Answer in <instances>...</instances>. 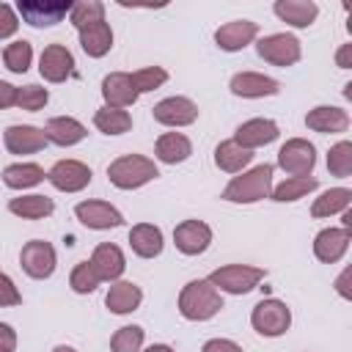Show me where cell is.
<instances>
[{"instance_id":"ba28073f","label":"cell","mask_w":352,"mask_h":352,"mask_svg":"<svg viewBox=\"0 0 352 352\" xmlns=\"http://www.w3.org/2000/svg\"><path fill=\"white\" fill-rule=\"evenodd\" d=\"M72 11L69 0H19L16 3V16L28 22L30 28H52L63 22Z\"/></svg>"},{"instance_id":"8fae6325","label":"cell","mask_w":352,"mask_h":352,"mask_svg":"<svg viewBox=\"0 0 352 352\" xmlns=\"http://www.w3.org/2000/svg\"><path fill=\"white\" fill-rule=\"evenodd\" d=\"M151 116L162 126H190L198 121V104L190 96H165L151 107Z\"/></svg>"},{"instance_id":"603a6c76","label":"cell","mask_w":352,"mask_h":352,"mask_svg":"<svg viewBox=\"0 0 352 352\" xmlns=\"http://www.w3.org/2000/svg\"><path fill=\"white\" fill-rule=\"evenodd\" d=\"M88 135L85 124L77 121L74 116H55L44 124V138L47 143H55L60 148H69V146H77L82 138Z\"/></svg>"},{"instance_id":"60d3db41","label":"cell","mask_w":352,"mask_h":352,"mask_svg":"<svg viewBox=\"0 0 352 352\" xmlns=\"http://www.w3.org/2000/svg\"><path fill=\"white\" fill-rule=\"evenodd\" d=\"M50 102V91L41 85H22L16 88V107L28 113H38Z\"/></svg>"},{"instance_id":"5bb4252c","label":"cell","mask_w":352,"mask_h":352,"mask_svg":"<svg viewBox=\"0 0 352 352\" xmlns=\"http://www.w3.org/2000/svg\"><path fill=\"white\" fill-rule=\"evenodd\" d=\"M173 245L184 256H201L212 245V228L204 220H182L173 228Z\"/></svg>"},{"instance_id":"e575fe53","label":"cell","mask_w":352,"mask_h":352,"mask_svg":"<svg viewBox=\"0 0 352 352\" xmlns=\"http://www.w3.org/2000/svg\"><path fill=\"white\" fill-rule=\"evenodd\" d=\"M3 63H6L8 72L25 74V72L30 69V63H33V44L25 41V38L6 44V50H3Z\"/></svg>"},{"instance_id":"ffe728a7","label":"cell","mask_w":352,"mask_h":352,"mask_svg":"<svg viewBox=\"0 0 352 352\" xmlns=\"http://www.w3.org/2000/svg\"><path fill=\"white\" fill-rule=\"evenodd\" d=\"M305 126L319 135H338L349 129V113L336 104H316L305 116Z\"/></svg>"},{"instance_id":"b9f144b4","label":"cell","mask_w":352,"mask_h":352,"mask_svg":"<svg viewBox=\"0 0 352 352\" xmlns=\"http://www.w3.org/2000/svg\"><path fill=\"white\" fill-rule=\"evenodd\" d=\"M22 302V294L16 289V283L0 270V308H11V305H19Z\"/></svg>"},{"instance_id":"ee69618b","label":"cell","mask_w":352,"mask_h":352,"mask_svg":"<svg viewBox=\"0 0 352 352\" xmlns=\"http://www.w3.org/2000/svg\"><path fill=\"white\" fill-rule=\"evenodd\" d=\"M201 352H245V349L236 341H231V338H209L201 346Z\"/></svg>"},{"instance_id":"ab89813d","label":"cell","mask_w":352,"mask_h":352,"mask_svg":"<svg viewBox=\"0 0 352 352\" xmlns=\"http://www.w3.org/2000/svg\"><path fill=\"white\" fill-rule=\"evenodd\" d=\"M132 77V85L138 94H148V91H157L160 85L168 82V72L162 66H146V69H138L129 74Z\"/></svg>"},{"instance_id":"c3c4849f","label":"cell","mask_w":352,"mask_h":352,"mask_svg":"<svg viewBox=\"0 0 352 352\" xmlns=\"http://www.w3.org/2000/svg\"><path fill=\"white\" fill-rule=\"evenodd\" d=\"M346 280H349V267L338 275V280H336V289H338V294L344 297V300H349L352 297V292H349V286H346Z\"/></svg>"},{"instance_id":"d6a6232c","label":"cell","mask_w":352,"mask_h":352,"mask_svg":"<svg viewBox=\"0 0 352 352\" xmlns=\"http://www.w3.org/2000/svg\"><path fill=\"white\" fill-rule=\"evenodd\" d=\"M319 187V182L314 176H289L286 182L280 184H272V192L270 198L278 201V204H292V201H300L305 198L308 192H314Z\"/></svg>"},{"instance_id":"52a82bcc","label":"cell","mask_w":352,"mask_h":352,"mask_svg":"<svg viewBox=\"0 0 352 352\" xmlns=\"http://www.w3.org/2000/svg\"><path fill=\"white\" fill-rule=\"evenodd\" d=\"M278 168L289 176H311L316 168V148L305 138H289L278 148Z\"/></svg>"},{"instance_id":"4fadbf2b","label":"cell","mask_w":352,"mask_h":352,"mask_svg":"<svg viewBox=\"0 0 352 352\" xmlns=\"http://www.w3.org/2000/svg\"><path fill=\"white\" fill-rule=\"evenodd\" d=\"M38 74L47 82H66L74 74V55L66 44H47L38 55Z\"/></svg>"},{"instance_id":"4316f807","label":"cell","mask_w":352,"mask_h":352,"mask_svg":"<svg viewBox=\"0 0 352 352\" xmlns=\"http://www.w3.org/2000/svg\"><path fill=\"white\" fill-rule=\"evenodd\" d=\"M190 154H192V143L182 132H162L154 143V157L165 165H179L190 160Z\"/></svg>"},{"instance_id":"74e56055","label":"cell","mask_w":352,"mask_h":352,"mask_svg":"<svg viewBox=\"0 0 352 352\" xmlns=\"http://www.w3.org/2000/svg\"><path fill=\"white\" fill-rule=\"evenodd\" d=\"M143 338H146V330L140 324H124V327H118L113 333L110 349L113 352H140Z\"/></svg>"},{"instance_id":"816d5d0a","label":"cell","mask_w":352,"mask_h":352,"mask_svg":"<svg viewBox=\"0 0 352 352\" xmlns=\"http://www.w3.org/2000/svg\"><path fill=\"white\" fill-rule=\"evenodd\" d=\"M0 352H8V349H0Z\"/></svg>"},{"instance_id":"ac0fdd59","label":"cell","mask_w":352,"mask_h":352,"mask_svg":"<svg viewBox=\"0 0 352 352\" xmlns=\"http://www.w3.org/2000/svg\"><path fill=\"white\" fill-rule=\"evenodd\" d=\"M278 135H280V126H278L272 118H248V121H242V124L236 126L234 140H236L242 148L253 151V148H261V146L278 140Z\"/></svg>"},{"instance_id":"cb8c5ba5","label":"cell","mask_w":352,"mask_h":352,"mask_svg":"<svg viewBox=\"0 0 352 352\" xmlns=\"http://www.w3.org/2000/svg\"><path fill=\"white\" fill-rule=\"evenodd\" d=\"M140 302H143V292H140V286L132 283V280H113L110 289H107V294H104L107 311H110V314H118V316L138 311Z\"/></svg>"},{"instance_id":"1f68e13d","label":"cell","mask_w":352,"mask_h":352,"mask_svg":"<svg viewBox=\"0 0 352 352\" xmlns=\"http://www.w3.org/2000/svg\"><path fill=\"white\" fill-rule=\"evenodd\" d=\"M352 204V190L349 187H330L311 204V217H333L346 212Z\"/></svg>"},{"instance_id":"83f0119b","label":"cell","mask_w":352,"mask_h":352,"mask_svg":"<svg viewBox=\"0 0 352 352\" xmlns=\"http://www.w3.org/2000/svg\"><path fill=\"white\" fill-rule=\"evenodd\" d=\"M77 33H80V47L88 58H104L113 50V28L104 19L94 22V25H85Z\"/></svg>"},{"instance_id":"8d00e7d4","label":"cell","mask_w":352,"mask_h":352,"mask_svg":"<svg viewBox=\"0 0 352 352\" xmlns=\"http://www.w3.org/2000/svg\"><path fill=\"white\" fill-rule=\"evenodd\" d=\"M327 170L338 179L352 176V143L349 140H338L336 146H330L327 151Z\"/></svg>"},{"instance_id":"836d02e7","label":"cell","mask_w":352,"mask_h":352,"mask_svg":"<svg viewBox=\"0 0 352 352\" xmlns=\"http://www.w3.org/2000/svg\"><path fill=\"white\" fill-rule=\"evenodd\" d=\"M94 126L104 135H124L132 129V116L118 107H99L94 113Z\"/></svg>"},{"instance_id":"9a60e30c","label":"cell","mask_w":352,"mask_h":352,"mask_svg":"<svg viewBox=\"0 0 352 352\" xmlns=\"http://www.w3.org/2000/svg\"><path fill=\"white\" fill-rule=\"evenodd\" d=\"M228 88L234 96H242V99H264V96H275L280 91V82L258 72H236Z\"/></svg>"},{"instance_id":"6da1fadb","label":"cell","mask_w":352,"mask_h":352,"mask_svg":"<svg viewBox=\"0 0 352 352\" xmlns=\"http://www.w3.org/2000/svg\"><path fill=\"white\" fill-rule=\"evenodd\" d=\"M220 308H223V297L206 278L190 280L179 292V314L187 322H206V319L217 316Z\"/></svg>"},{"instance_id":"f1b7e54d","label":"cell","mask_w":352,"mask_h":352,"mask_svg":"<svg viewBox=\"0 0 352 352\" xmlns=\"http://www.w3.org/2000/svg\"><path fill=\"white\" fill-rule=\"evenodd\" d=\"M47 179L44 168L38 162H14V165H6L3 168V184L11 187V190H28V187H36Z\"/></svg>"},{"instance_id":"d4e9b609","label":"cell","mask_w":352,"mask_h":352,"mask_svg":"<svg viewBox=\"0 0 352 352\" xmlns=\"http://www.w3.org/2000/svg\"><path fill=\"white\" fill-rule=\"evenodd\" d=\"M129 248L135 256L140 258H157L165 248V239H162V231L160 226L154 223H138L129 228Z\"/></svg>"},{"instance_id":"f907efd6","label":"cell","mask_w":352,"mask_h":352,"mask_svg":"<svg viewBox=\"0 0 352 352\" xmlns=\"http://www.w3.org/2000/svg\"><path fill=\"white\" fill-rule=\"evenodd\" d=\"M52 352H77V349H74V346H66V344H58Z\"/></svg>"},{"instance_id":"44dd1931","label":"cell","mask_w":352,"mask_h":352,"mask_svg":"<svg viewBox=\"0 0 352 352\" xmlns=\"http://www.w3.org/2000/svg\"><path fill=\"white\" fill-rule=\"evenodd\" d=\"M3 143L11 154H36L47 146V138H44V129L33 126V124H11L6 132H3Z\"/></svg>"},{"instance_id":"8992f818","label":"cell","mask_w":352,"mask_h":352,"mask_svg":"<svg viewBox=\"0 0 352 352\" xmlns=\"http://www.w3.org/2000/svg\"><path fill=\"white\" fill-rule=\"evenodd\" d=\"M256 52L261 60L272 63V66H294L300 58H302V47H300V38L292 36V33H270V36H261L256 41Z\"/></svg>"},{"instance_id":"3957f363","label":"cell","mask_w":352,"mask_h":352,"mask_svg":"<svg viewBox=\"0 0 352 352\" xmlns=\"http://www.w3.org/2000/svg\"><path fill=\"white\" fill-rule=\"evenodd\" d=\"M160 176V168L154 160L143 154H121L107 165V179L118 190H138Z\"/></svg>"},{"instance_id":"bcb514c9","label":"cell","mask_w":352,"mask_h":352,"mask_svg":"<svg viewBox=\"0 0 352 352\" xmlns=\"http://www.w3.org/2000/svg\"><path fill=\"white\" fill-rule=\"evenodd\" d=\"M0 349H8V352L16 349V330L6 322H0Z\"/></svg>"},{"instance_id":"d6986e66","label":"cell","mask_w":352,"mask_h":352,"mask_svg":"<svg viewBox=\"0 0 352 352\" xmlns=\"http://www.w3.org/2000/svg\"><path fill=\"white\" fill-rule=\"evenodd\" d=\"M138 91L132 85V77L126 72H110L104 80H102V99H104V107H118V110H126L138 102Z\"/></svg>"},{"instance_id":"5b68a950","label":"cell","mask_w":352,"mask_h":352,"mask_svg":"<svg viewBox=\"0 0 352 352\" xmlns=\"http://www.w3.org/2000/svg\"><path fill=\"white\" fill-rule=\"evenodd\" d=\"M250 324H253V330H256L258 336H264V338H278V336H283V333L292 327V311H289V305H286L283 300L267 297V300H261V302L253 305V311H250Z\"/></svg>"},{"instance_id":"e0dca14e","label":"cell","mask_w":352,"mask_h":352,"mask_svg":"<svg viewBox=\"0 0 352 352\" xmlns=\"http://www.w3.org/2000/svg\"><path fill=\"white\" fill-rule=\"evenodd\" d=\"M256 36H258V25L253 19H234L214 30V44L223 52H239L248 44H253Z\"/></svg>"},{"instance_id":"4dcf8cb0","label":"cell","mask_w":352,"mask_h":352,"mask_svg":"<svg viewBox=\"0 0 352 352\" xmlns=\"http://www.w3.org/2000/svg\"><path fill=\"white\" fill-rule=\"evenodd\" d=\"M250 160H253V151L242 148L234 138L217 143V148H214V165L226 173H242V168H248Z\"/></svg>"},{"instance_id":"484cf974","label":"cell","mask_w":352,"mask_h":352,"mask_svg":"<svg viewBox=\"0 0 352 352\" xmlns=\"http://www.w3.org/2000/svg\"><path fill=\"white\" fill-rule=\"evenodd\" d=\"M275 16L292 28H311L319 16V6L314 0H278L272 6Z\"/></svg>"},{"instance_id":"30bf717a","label":"cell","mask_w":352,"mask_h":352,"mask_svg":"<svg viewBox=\"0 0 352 352\" xmlns=\"http://www.w3.org/2000/svg\"><path fill=\"white\" fill-rule=\"evenodd\" d=\"M94 170L80 160H58L47 170V182L60 192H80L91 184Z\"/></svg>"},{"instance_id":"7a4b0ae2","label":"cell","mask_w":352,"mask_h":352,"mask_svg":"<svg viewBox=\"0 0 352 352\" xmlns=\"http://www.w3.org/2000/svg\"><path fill=\"white\" fill-rule=\"evenodd\" d=\"M272 173L275 168L272 165H256L250 170H242V176H234L226 190H223V201L228 204H256V201H264L270 198L272 192Z\"/></svg>"},{"instance_id":"7dc6e473","label":"cell","mask_w":352,"mask_h":352,"mask_svg":"<svg viewBox=\"0 0 352 352\" xmlns=\"http://www.w3.org/2000/svg\"><path fill=\"white\" fill-rule=\"evenodd\" d=\"M336 66L338 69H349L352 66V44H341L336 52Z\"/></svg>"},{"instance_id":"7c38bea8","label":"cell","mask_w":352,"mask_h":352,"mask_svg":"<svg viewBox=\"0 0 352 352\" xmlns=\"http://www.w3.org/2000/svg\"><path fill=\"white\" fill-rule=\"evenodd\" d=\"M74 217H77L85 228H94V231H107V228L124 226V214H121L113 204L99 201V198L80 201V204L74 206Z\"/></svg>"},{"instance_id":"7402d4cb","label":"cell","mask_w":352,"mask_h":352,"mask_svg":"<svg viewBox=\"0 0 352 352\" xmlns=\"http://www.w3.org/2000/svg\"><path fill=\"white\" fill-rule=\"evenodd\" d=\"M88 261H91L94 272L99 275V280H110V283H113V280H121V275H124V270H126V258H124L121 248L113 245V242L96 245Z\"/></svg>"},{"instance_id":"9c48e42d","label":"cell","mask_w":352,"mask_h":352,"mask_svg":"<svg viewBox=\"0 0 352 352\" xmlns=\"http://www.w3.org/2000/svg\"><path fill=\"white\" fill-rule=\"evenodd\" d=\"M19 264L25 270V275H30L33 280H44V278H50L55 272L58 253L47 239H30L19 250Z\"/></svg>"},{"instance_id":"d590c367","label":"cell","mask_w":352,"mask_h":352,"mask_svg":"<svg viewBox=\"0 0 352 352\" xmlns=\"http://www.w3.org/2000/svg\"><path fill=\"white\" fill-rule=\"evenodd\" d=\"M104 19V3L99 0H80V3H72V11H69V22L82 30L85 25H94V22H102Z\"/></svg>"},{"instance_id":"277c9868","label":"cell","mask_w":352,"mask_h":352,"mask_svg":"<svg viewBox=\"0 0 352 352\" xmlns=\"http://www.w3.org/2000/svg\"><path fill=\"white\" fill-rule=\"evenodd\" d=\"M264 270L261 267H253V264H226V267H217L209 272V283L217 289V292H226V294H248L253 292L261 280H264Z\"/></svg>"},{"instance_id":"f546056e","label":"cell","mask_w":352,"mask_h":352,"mask_svg":"<svg viewBox=\"0 0 352 352\" xmlns=\"http://www.w3.org/2000/svg\"><path fill=\"white\" fill-rule=\"evenodd\" d=\"M8 212L22 217V220H44L55 212V201L47 198V195H19V198H11L8 201Z\"/></svg>"},{"instance_id":"2e32d148","label":"cell","mask_w":352,"mask_h":352,"mask_svg":"<svg viewBox=\"0 0 352 352\" xmlns=\"http://www.w3.org/2000/svg\"><path fill=\"white\" fill-rule=\"evenodd\" d=\"M349 239H352V231L349 228H322L316 236H314V256L322 261V264H336L344 258V253L349 250Z\"/></svg>"},{"instance_id":"f35d334b","label":"cell","mask_w":352,"mask_h":352,"mask_svg":"<svg viewBox=\"0 0 352 352\" xmlns=\"http://www.w3.org/2000/svg\"><path fill=\"white\" fill-rule=\"evenodd\" d=\"M99 283H102V280H99V275L94 272L91 261H77V264H74V270H72V275H69V286H72L74 294H91V292H96Z\"/></svg>"},{"instance_id":"7bdbcfd3","label":"cell","mask_w":352,"mask_h":352,"mask_svg":"<svg viewBox=\"0 0 352 352\" xmlns=\"http://www.w3.org/2000/svg\"><path fill=\"white\" fill-rule=\"evenodd\" d=\"M19 30V16L8 3H0V41L11 38Z\"/></svg>"},{"instance_id":"681fc988","label":"cell","mask_w":352,"mask_h":352,"mask_svg":"<svg viewBox=\"0 0 352 352\" xmlns=\"http://www.w3.org/2000/svg\"><path fill=\"white\" fill-rule=\"evenodd\" d=\"M143 352H176V349L168 346V344H151V346H146Z\"/></svg>"},{"instance_id":"f6af8a7d","label":"cell","mask_w":352,"mask_h":352,"mask_svg":"<svg viewBox=\"0 0 352 352\" xmlns=\"http://www.w3.org/2000/svg\"><path fill=\"white\" fill-rule=\"evenodd\" d=\"M6 107H16V85L0 80V110Z\"/></svg>"}]
</instances>
